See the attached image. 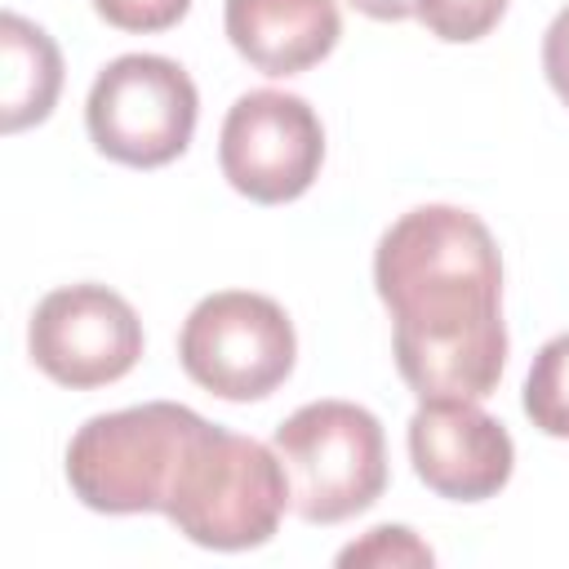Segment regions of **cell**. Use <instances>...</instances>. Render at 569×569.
Here are the masks:
<instances>
[{
	"label": "cell",
	"mask_w": 569,
	"mask_h": 569,
	"mask_svg": "<svg viewBox=\"0 0 569 569\" xmlns=\"http://www.w3.org/2000/svg\"><path fill=\"white\" fill-rule=\"evenodd\" d=\"M373 284L396 320V369L418 400L493 396L507 365L502 258L476 213H400L378 240Z\"/></svg>",
	"instance_id": "cell-1"
},
{
	"label": "cell",
	"mask_w": 569,
	"mask_h": 569,
	"mask_svg": "<svg viewBox=\"0 0 569 569\" xmlns=\"http://www.w3.org/2000/svg\"><path fill=\"white\" fill-rule=\"evenodd\" d=\"M284 507L289 480L276 449L218 422H200L164 498L169 525L213 551L262 547L280 529Z\"/></svg>",
	"instance_id": "cell-2"
},
{
	"label": "cell",
	"mask_w": 569,
	"mask_h": 569,
	"mask_svg": "<svg viewBox=\"0 0 569 569\" xmlns=\"http://www.w3.org/2000/svg\"><path fill=\"white\" fill-rule=\"evenodd\" d=\"M200 413L173 400H147L89 418L67 445L71 493L107 516L164 511L178 462L200 431Z\"/></svg>",
	"instance_id": "cell-3"
},
{
	"label": "cell",
	"mask_w": 569,
	"mask_h": 569,
	"mask_svg": "<svg viewBox=\"0 0 569 569\" xmlns=\"http://www.w3.org/2000/svg\"><path fill=\"white\" fill-rule=\"evenodd\" d=\"M271 449L289 480V507L307 525L351 520L387 489V440L365 405L311 400L276 427Z\"/></svg>",
	"instance_id": "cell-4"
},
{
	"label": "cell",
	"mask_w": 569,
	"mask_h": 569,
	"mask_svg": "<svg viewBox=\"0 0 569 569\" xmlns=\"http://www.w3.org/2000/svg\"><path fill=\"white\" fill-rule=\"evenodd\" d=\"M196 111V84L173 58L124 53L98 71L84 102V124L107 160L129 169H160L187 151Z\"/></svg>",
	"instance_id": "cell-5"
},
{
	"label": "cell",
	"mask_w": 569,
	"mask_h": 569,
	"mask_svg": "<svg viewBox=\"0 0 569 569\" xmlns=\"http://www.w3.org/2000/svg\"><path fill=\"white\" fill-rule=\"evenodd\" d=\"M298 356L284 307L267 293L222 289L191 307L178 333V360L191 382L222 400L271 396Z\"/></svg>",
	"instance_id": "cell-6"
},
{
	"label": "cell",
	"mask_w": 569,
	"mask_h": 569,
	"mask_svg": "<svg viewBox=\"0 0 569 569\" xmlns=\"http://www.w3.org/2000/svg\"><path fill=\"white\" fill-rule=\"evenodd\" d=\"M325 160V129L307 98L284 89H253L236 98V107L222 120L218 138V164L222 178L258 200V204H284L298 200Z\"/></svg>",
	"instance_id": "cell-7"
},
{
	"label": "cell",
	"mask_w": 569,
	"mask_h": 569,
	"mask_svg": "<svg viewBox=\"0 0 569 569\" xmlns=\"http://www.w3.org/2000/svg\"><path fill=\"white\" fill-rule=\"evenodd\" d=\"M31 360L71 391L124 378L142 356L138 311L107 284H62L40 298L27 329Z\"/></svg>",
	"instance_id": "cell-8"
},
{
	"label": "cell",
	"mask_w": 569,
	"mask_h": 569,
	"mask_svg": "<svg viewBox=\"0 0 569 569\" xmlns=\"http://www.w3.org/2000/svg\"><path fill=\"white\" fill-rule=\"evenodd\" d=\"M409 458L431 493L480 502L511 480L516 445L476 400H422L409 418Z\"/></svg>",
	"instance_id": "cell-9"
},
{
	"label": "cell",
	"mask_w": 569,
	"mask_h": 569,
	"mask_svg": "<svg viewBox=\"0 0 569 569\" xmlns=\"http://www.w3.org/2000/svg\"><path fill=\"white\" fill-rule=\"evenodd\" d=\"M222 27L231 49L267 76L316 67L342 36L333 0H227Z\"/></svg>",
	"instance_id": "cell-10"
},
{
	"label": "cell",
	"mask_w": 569,
	"mask_h": 569,
	"mask_svg": "<svg viewBox=\"0 0 569 569\" xmlns=\"http://www.w3.org/2000/svg\"><path fill=\"white\" fill-rule=\"evenodd\" d=\"M62 89V53L44 27L22 13L0 18V129L18 133L40 124Z\"/></svg>",
	"instance_id": "cell-11"
},
{
	"label": "cell",
	"mask_w": 569,
	"mask_h": 569,
	"mask_svg": "<svg viewBox=\"0 0 569 569\" xmlns=\"http://www.w3.org/2000/svg\"><path fill=\"white\" fill-rule=\"evenodd\" d=\"M525 413L538 431L569 440V333L538 347L525 378Z\"/></svg>",
	"instance_id": "cell-12"
},
{
	"label": "cell",
	"mask_w": 569,
	"mask_h": 569,
	"mask_svg": "<svg viewBox=\"0 0 569 569\" xmlns=\"http://www.w3.org/2000/svg\"><path fill=\"white\" fill-rule=\"evenodd\" d=\"M502 13H507V0H418V22L449 44L489 36Z\"/></svg>",
	"instance_id": "cell-13"
},
{
	"label": "cell",
	"mask_w": 569,
	"mask_h": 569,
	"mask_svg": "<svg viewBox=\"0 0 569 569\" xmlns=\"http://www.w3.org/2000/svg\"><path fill=\"white\" fill-rule=\"evenodd\" d=\"M431 547L413 538L405 525H378L360 542L338 551V565H431Z\"/></svg>",
	"instance_id": "cell-14"
},
{
	"label": "cell",
	"mask_w": 569,
	"mask_h": 569,
	"mask_svg": "<svg viewBox=\"0 0 569 569\" xmlns=\"http://www.w3.org/2000/svg\"><path fill=\"white\" fill-rule=\"evenodd\" d=\"M93 9L120 31H169L182 22L191 0H93Z\"/></svg>",
	"instance_id": "cell-15"
},
{
	"label": "cell",
	"mask_w": 569,
	"mask_h": 569,
	"mask_svg": "<svg viewBox=\"0 0 569 569\" xmlns=\"http://www.w3.org/2000/svg\"><path fill=\"white\" fill-rule=\"evenodd\" d=\"M542 71H547L556 98L569 107V4L551 18V27L542 36Z\"/></svg>",
	"instance_id": "cell-16"
},
{
	"label": "cell",
	"mask_w": 569,
	"mask_h": 569,
	"mask_svg": "<svg viewBox=\"0 0 569 569\" xmlns=\"http://www.w3.org/2000/svg\"><path fill=\"white\" fill-rule=\"evenodd\" d=\"M351 9L378 18V22H400V18H418V0H347Z\"/></svg>",
	"instance_id": "cell-17"
}]
</instances>
